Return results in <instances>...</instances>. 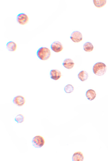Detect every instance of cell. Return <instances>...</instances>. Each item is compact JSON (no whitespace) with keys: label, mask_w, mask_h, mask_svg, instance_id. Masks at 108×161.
Here are the masks:
<instances>
[{"label":"cell","mask_w":108,"mask_h":161,"mask_svg":"<svg viewBox=\"0 0 108 161\" xmlns=\"http://www.w3.org/2000/svg\"><path fill=\"white\" fill-rule=\"evenodd\" d=\"M93 73L97 75H103L107 70V67L105 63L101 62H97L93 66Z\"/></svg>","instance_id":"6da1fadb"},{"label":"cell","mask_w":108,"mask_h":161,"mask_svg":"<svg viewBox=\"0 0 108 161\" xmlns=\"http://www.w3.org/2000/svg\"><path fill=\"white\" fill-rule=\"evenodd\" d=\"M37 55L40 60L46 61L50 58L51 52L49 49L46 47H41L38 50Z\"/></svg>","instance_id":"7a4b0ae2"},{"label":"cell","mask_w":108,"mask_h":161,"mask_svg":"<svg viewBox=\"0 0 108 161\" xmlns=\"http://www.w3.org/2000/svg\"><path fill=\"white\" fill-rule=\"evenodd\" d=\"M32 142L34 147L40 148L44 145L45 141L43 137L41 136H37L33 138Z\"/></svg>","instance_id":"3957f363"},{"label":"cell","mask_w":108,"mask_h":161,"mask_svg":"<svg viewBox=\"0 0 108 161\" xmlns=\"http://www.w3.org/2000/svg\"><path fill=\"white\" fill-rule=\"evenodd\" d=\"M16 20L19 24L24 25L29 22V19L26 14L22 13L19 14L16 17Z\"/></svg>","instance_id":"277c9868"},{"label":"cell","mask_w":108,"mask_h":161,"mask_svg":"<svg viewBox=\"0 0 108 161\" xmlns=\"http://www.w3.org/2000/svg\"><path fill=\"white\" fill-rule=\"evenodd\" d=\"M70 39L72 41L75 43H79L82 41V35L79 31H74L71 34Z\"/></svg>","instance_id":"5b68a950"},{"label":"cell","mask_w":108,"mask_h":161,"mask_svg":"<svg viewBox=\"0 0 108 161\" xmlns=\"http://www.w3.org/2000/svg\"><path fill=\"white\" fill-rule=\"evenodd\" d=\"M51 48L53 51L56 53L62 51L63 49L62 43L59 41H55L53 42L51 45Z\"/></svg>","instance_id":"8992f818"},{"label":"cell","mask_w":108,"mask_h":161,"mask_svg":"<svg viewBox=\"0 0 108 161\" xmlns=\"http://www.w3.org/2000/svg\"><path fill=\"white\" fill-rule=\"evenodd\" d=\"M25 99L24 97L21 95H18L14 97L13 102L16 106L19 107L22 106L25 103Z\"/></svg>","instance_id":"52a82bcc"},{"label":"cell","mask_w":108,"mask_h":161,"mask_svg":"<svg viewBox=\"0 0 108 161\" xmlns=\"http://www.w3.org/2000/svg\"><path fill=\"white\" fill-rule=\"evenodd\" d=\"M50 77L51 79L57 80L61 77L62 75L61 71L58 69H52L50 71Z\"/></svg>","instance_id":"ba28073f"},{"label":"cell","mask_w":108,"mask_h":161,"mask_svg":"<svg viewBox=\"0 0 108 161\" xmlns=\"http://www.w3.org/2000/svg\"><path fill=\"white\" fill-rule=\"evenodd\" d=\"M63 65L65 68L68 69H71L73 68L75 65L74 61L72 59L69 58L65 59L63 61Z\"/></svg>","instance_id":"9c48e42d"},{"label":"cell","mask_w":108,"mask_h":161,"mask_svg":"<svg viewBox=\"0 0 108 161\" xmlns=\"http://www.w3.org/2000/svg\"><path fill=\"white\" fill-rule=\"evenodd\" d=\"M96 92L94 90L90 89L87 91L86 92V96L88 100L90 101L94 100L96 97Z\"/></svg>","instance_id":"30bf717a"},{"label":"cell","mask_w":108,"mask_h":161,"mask_svg":"<svg viewBox=\"0 0 108 161\" xmlns=\"http://www.w3.org/2000/svg\"><path fill=\"white\" fill-rule=\"evenodd\" d=\"M72 159L73 161H83L84 159L83 154L81 152H76L73 154Z\"/></svg>","instance_id":"8fae6325"},{"label":"cell","mask_w":108,"mask_h":161,"mask_svg":"<svg viewBox=\"0 0 108 161\" xmlns=\"http://www.w3.org/2000/svg\"><path fill=\"white\" fill-rule=\"evenodd\" d=\"M6 48L9 51H16L17 48L16 44L14 41H10L8 42L6 45Z\"/></svg>","instance_id":"7c38bea8"},{"label":"cell","mask_w":108,"mask_h":161,"mask_svg":"<svg viewBox=\"0 0 108 161\" xmlns=\"http://www.w3.org/2000/svg\"><path fill=\"white\" fill-rule=\"evenodd\" d=\"M78 76V78L80 81L84 82L88 79V74L86 71H82L80 72Z\"/></svg>","instance_id":"4fadbf2b"},{"label":"cell","mask_w":108,"mask_h":161,"mask_svg":"<svg viewBox=\"0 0 108 161\" xmlns=\"http://www.w3.org/2000/svg\"><path fill=\"white\" fill-rule=\"evenodd\" d=\"M83 47L86 52H90L94 49V46L91 42H87L84 44Z\"/></svg>","instance_id":"5bb4252c"},{"label":"cell","mask_w":108,"mask_h":161,"mask_svg":"<svg viewBox=\"0 0 108 161\" xmlns=\"http://www.w3.org/2000/svg\"><path fill=\"white\" fill-rule=\"evenodd\" d=\"M93 1L95 5L99 8L103 7L107 3L106 0H93Z\"/></svg>","instance_id":"9a60e30c"},{"label":"cell","mask_w":108,"mask_h":161,"mask_svg":"<svg viewBox=\"0 0 108 161\" xmlns=\"http://www.w3.org/2000/svg\"><path fill=\"white\" fill-rule=\"evenodd\" d=\"M74 90L73 86L71 84H68L65 87L64 90L67 94H70Z\"/></svg>","instance_id":"2e32d148"},{"label":"cell","mask_w":108,"mask_h":161,"mask_svg":"<svg viewBox=\"0 0 108 161\" xmlns=\"http://www.w3.org/2000/svg\"><path fill=\"white\" fill-rule=\"evenodd\" d=\"M24 117L22 114H20L17 116L15 118V120L18 124L22 123L24 121Z\"/></svg>","instance_id":"e0dca14e"}]
</instances>
